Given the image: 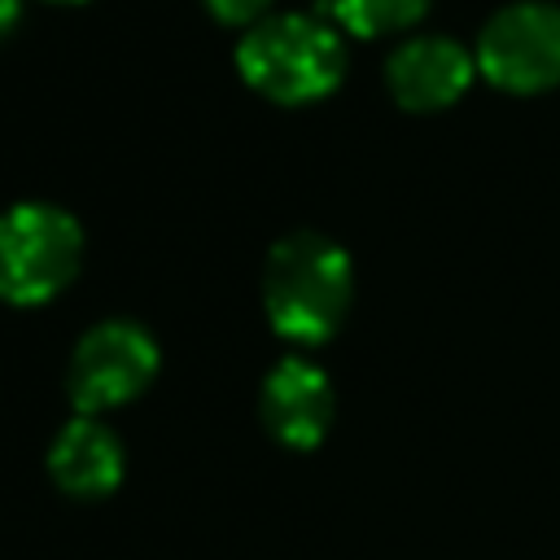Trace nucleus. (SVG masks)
Returning <instances> with one entry per match:
<instances>
[{
	"label": "nucleus",
	"mask_w": 560,
	"mask_h": 560,
	"mask_svg": "<svg viewBox=\"0 0 560 560\" xmlns=\"http://www.w3.org/2000/svg\"><path fill=\"white\" fill-rule=\"evenodd\" d=\"M57 4H83V0H57Z\"/></svg>",
	"instance_id": "nucleus-12"
},
{
	"label": "nucleus",
	"mask_w": 560,
	"mask_h": 560,
	"mask_svg": "<svg viewBox=\"0 0 560 560\" xmlns=\"http://www.w3.org/2000/svg\"><path fill=\"white\" fill-rule=\"evenodd\" d=\"M158 341L136 319H105L88 328L70 354L66 389L79 416H101L109 407H122L149 389L158 376Z\"/></svg>",
	"instance_id": "nucleus-4"
},
{
	"label": "nucleus",
	"mask_w": 560,
	"mask_h": 560,
	"mask_svg": "<svg viewBox=\"0 0 560 560\" xmlns=\"http://www.w3.org/2000/svg\"><path fill=\"white\" fill-rule=\"evenodd\" d=\"M429 0H324V13L337 31H350L359 39H376L389 31H402L420 22Z\"/></svg>",
	"instance_id": "nucleus-9"
},
{
	"label": "nucleus",
	"mask_w": 560,
	"mask_h": 560,
	"mask_svg": "<svg viewBox=\"0 0 560 560\" xmlns=\"http://www.w3.org/2000/svg\"><path fill=\"white\" fill-rule=\"evenodd\" d=\"M206 9H210V18L214 22H223V26H258L262 18H267V4L271 0H201Z\"/></svg>",
	"instance_id": "nucleus-10"
},
{
	"label": "nucleus",
	"mask_w": 560,
	"mask_h": 560,
	"mask_svg": "<svg viewBox=\"0 0 560 560\" xmlns=\"http://www.w3.org/2000/svg\"><path fill=\"white\" fill-rule=\"evenodd\" d=\"M83 258V228L70 210L48 201H22L0 214V298L13 306H39L57 298Z\"/></svg>",
	"instance_id": "nucleus-3"
},
{
	"label": "nucleus",
	"mask_w": 560,
	"mask_h": 560,
	"mask_svg": "<svg viewBox=\"0 0 560 560\" xmlns=\"http://www.w3.org/2000/svg\"><path fill=\"white\" fill-rule=\"evenodd\" d=\"M236 70L276 105H311L341 83L346 44L319 13H271L241 35Z\"/></svg>",
	"instance_id": "nucleus-2"
},
{
	"label": "nucleus",
	"mask_w": 560,
	"mask_h": 560,
	"mask_svg": "<svg viewBox=\"0 0 560 560\" xmlns=\"http://www.w3.org/2000/svg\"><path fill=\"white\" fill-rule=\"evenodd\" d=\"M477 70L516 96H534L560 83V4L547 0H516L499 9L472 52Z\"/></svg>",
	"instance_id": "nucleus-5"
},
{
	"label": "nucleus",
	"mask_w": 560,
	"mask_h": 560,
	"mask_svg": "<svg viewBox=\"0 0 560 560\" xmlns=\"http://www.w3.org/2000/svg\"><path fill=\"white\" fill-rule=\"evenodd\" d=\"M127 455L109 424L96 416H74L61 424V433L48 446V472L52 481L74 499H105L122 481Z\"/></svg>",
	"instance_id": "nucleus-8"
},
{
	"label": "nucleus",
	"mask_w": 560,
	"mask_h": 560,
	"mask_svg": "<svg viewBox=\"0 0 560 560\" xmlns=\"http://www.w3.org/2000/svg\"><path fill=\"white\" fill-rule=\"evenodd\" d=\"M472 52L451 35H416L398 44L385 61L389 96L411 114H433L455 105L472 88Z\"/></svg>",
	"instance_id": "nucleus-6"
},
{
	"label": "nucleus",
	"mask_w": 560,
	"mask_h": 560,
	"mask_svg": "<svg viewBox=\"0 0 560 560\" xmlns=\"http://www.w3.org/2000/svg\"><path fill=\"white\" fill-rule=\"evenodd\" d=\"M262 424L289 451H311L332 424V381L306 359H280L262 381Z\"/></svg>",
	"instance_id": "nucleus-7"
},
{
	"label": "nucleus",
	"mask_w": 560,
	"mask_h": 560,
	"mask_svg": "<svg viewBox=\"0 0 560 560\" xmlns=\"http://www.w3.org/2000/svg\"><path fill=\"white\" fill-rule=\"evenodd\" d=\"M354 293V271L350 258L337 241L319 232H289L271 245L262 262V306L267 319L280 337L298 346H319L328 341Z\"/></svg>",
	"instance_id": "nucleus-1"
},
{
	"label": "nucleus",
	"mask_w": 560,
	"mask_h": 560,
	"mask_svg": "<svg viewBox=\"0 0 560 560\" xmlns=\"http://www.w3.org/2000/svg\"><path fill=\"white\" fill-rule=\"evenodd\" d=\"M18 18H22V0H0V44L18 31Z\"/></svg>",
	"instance_id": "nucleus-11"
}]
</instances>
